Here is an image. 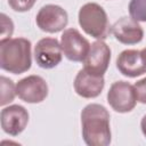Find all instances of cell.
Listing matches in <instances>:
<instances>
[{
    "label": "cell",
    "instance_id": "obj_1",
    "mask_svg": "<svg viewBox=\"0 0 146 146\" xmlns=\"http://www.w3.org/2000/svg\"><path fill=\"white\" fill-rule=\"evenodd\" d=\"M82 138L88 146H107L111 144L110 113L100 104H88L81 112Z\"/></svg>",
    "mask_w": 146,
    "mask_h": 146
},
{
    "label": "cell",
    "instance_id": "obj_2",
    "mask_svg": "<svg viewBox=\"0 0 146 146\" xmlns=\"http://www.w3.org/2000/svg\"><path fill=\"white\" fill-rule=\"evenodd\" d=\"M31 41L14 38L0 41V67L13 74H22L31 68Z\"/></svg>",
    "mask_w": 146,
    "mask_h": 146
},
{
    "label": "cell",
    "instance_id": "obj_3",
    "mask_svg": "<svg viewBox=\"0 0 146 146\" xmlns=\"http://www.w3.org/2000/svg\"><path fill=\"white\" fill-rule=\"evenodd\" d=\"M79 24L82 30L97 40H105L111 33V25L104 8L96 2H88L79 10Z\"/></svg>",
    "mask_w": 146,
    "mask_h": 146
},
{
    "label": "cell",
    "instance_id": "obj_4",
    "mask_svg": "<svg viewBox=\"0 0 146 146\" xmlns=\"http://www.w3.org/2000/svg\"><path fill=\"white\" fill-rule=\"evenodd\" d=\"M137 95L135 87L127 81L114 82L107 92V103L119 113L131 112L137 104Z\"/></svg>",
    "mask_w": 146,
    "mask_h": 146
},
{
    "label": "cell",
    "instance_id": "obj_5",
    "mask_svg": "<svg viewBox=\"0 0 146 146\" xmlns=\"http://www.w3.org/2000/svg\"><path fill=\"white\" fill-rule=\"evenodd\" d=\"M35 22L38 27L47 33L63 31L68 23V15L65 9L57 5H46L38 11Z\"/></svg>",
    "mask_w": 146,
    "mask_h": 146
},
{
    "label": "cell",
    "instance_id": "obj_6",
    "mask_svg": "<svg viewBox=\"0 0 146 146\" xmlns=\"http://www.w3.org/2000/svg\"><path fill=\"white\" fill-rule=\"evenodd\" d=\"M60 47L68 60L83 62L89 52L90 43L76 29H67L60 36Z\"/></svg>",
    "mask_w": 146,
    "mask_h": 146
},
{
    "label": "cell",
    "instance_id": "obj_7",
    "mask_svg": "<svg viewBox=\"0 0 146 146\" xmlns=\"http://www.w3.org/2000/svg\"><path fill=\"white\" fill-rule=\"evenodd\" d=\"M16 95L25 103L38 104L47 98L48 84L46 80L39 75H29L17 82Z\"/></svg>",
    "mask_w": 146,
    "mask_h": 146
},
{
    "label": "cell",
    "instance_id": "obj_8",
    "mask_svg": "<svg viewBox=\"0 0 146 146\" xmlns=\"http://www.w3.org/2000/svg\"><path fill=\"white\" fill-rule=\"evenodd\" d=\"M63 50L56 38H43L34 47V59L39 67L50 70L60 64Z\"/></svg>",
    "mask_w": 146,
    "mask_h": 146
},
{
    "label": "cell",
    "instance_id": "obj_9",
    "mask_svg": "<svg viewBox=\"0 0 146 146\" xmlns=\"http://www.w3.org/2000/svg\"><path fill=\"white\" fill-rule=\"evenodd\" d=\"M2 130L9 136H18L29 123V112L21 105H9L3 107L0 113Z\"/></svg>",
    "mask_w": 146,
    "mask_h": 146
},
{
    "label": "cell",
    "instance_id": "obj_10",
    "mask_svg": "<svg viewBox=\"0 0 146 146\" xmlns=\"http://www.w3.org/2000/svg\"><path fill=\"white\" fill-rule=\"evenodd\" d=\"M111 60V49L103 41L97 40L90 44L89 52L83 60V68L96 75H104Z\"/></svg>",
    "mask_w": 146,
    "mask_h": 146
},
{
    "label": "cell",
    "instance_id": "obj_11",
    "mask_svg": "<svg viewBox=\"0 0 146 146\" xmlns=\"http://www.w3.org/2000/svg\"><path fill=\"white\" fill-rule=\"evenodd\" d=\"M115 39L123 44L139 43L144 38V30L132 17H121L111 27Z\"/></svg>",
    "mask_w": 146,
    "mask_h": 146
},
{
    "label": "cell",
    "instance_id": "obj_12",
    "mask_svg": "<svg viewBox=\"0 0 146 146\" xmlns=\"http://www.w3.org/2000/svg\"><path fill=\"white\" fill-rule=\"evenodd\" d=\"M73 86L75 92L82 98H96L104 89V75H96L82 68L78 72Z\"/></svg>",
    "mask_w": 146,
    "mask_h": 146
},
{
    "label": "cell",
    "instance_id": "obj_13",
    "mask_svg": "<svg viewBox=\"0 0 146 146\" xmlns=\"http://www.w3.org/2000/svg\"><path fill=\"white\" fill-rule=\"evenodd\" d=\"M116 68L122 75L128 78H137L146 73V64L141 51L136 49L123 50L116 58Z\"/></svg>",
    "mask_w": 146,
    "mask_h": 146
},
{
    "label": "cell",
    "instance_id": "obj_14",
    "mask_svg": "<svg viewBox=\"0 0 146 146\" xmlns=\"http://www.w3.org/2000/svg\"><path fill=\"white\" fill-rule=\"evenodd\" d=\"M15 96H16V86L10 79L2 75L1 76V102H0L1 106H5L10 102H13Z\"/></svg>",
    "mask_w": 146,
    "mask_h": 146
},
{
    "label": "cell",
    "instance_id": "obj_15",
    "mask_svg": "<svg viewBox=\"0 0 146 146\" xmlns=\"http://www.w3.org/2000/svg\"><path fill=\"white\" fill-rule=\"evenodd\" d=\"M128 9L130 17L137 22H146V0H131Z\"/></svg>",
    "mask_w": 146,
    "mask_h": 146
},
{
    "label": "cell",
    "instance_id": "obj_16",
    "mask_svg": "<svg viewBox=\"0 0 146 146\" xmlns=\"http://www.w3.org/2000/svg\"><path fill=\"white\" fill-rule=\"evenodd\" d=\"M0 17H1V40L10 39V36H11V34L14 32L13 21L6 14H1Z\"/></svg>",
    "mask_w": 146,
    "mask_h": 146
},
{
    "label": "cell",
    "instance_id": "obj_17",
    "mask_svg": "<svg viewBox=\"0 0 146 146\" xmlns=\"http://www.w3.org/2000/svg\"><path fill=\"white\" fill-rule=\"evenodd\" d=\"M36 2V0H8V5L9 7L18 13H24L30 10L34 3Z\"/></svg>",
    "mask_w": 146,
    "mask_h": 146
},
{
    "label": "cell",
    "instance_id": "obj_18",
    "mask_svg": "<svg viewBox=\"0 0 146 146\" xmlns=\"http://www.w3.org/2000/svg\"><path fill=\"white\" fill-rule=\"evenodd\" d=\"M133 87L136 90L137 100L141 104H146V76L141 80H138Z\"/></svg>",
    "mask_w": 146,
    "mask_h": 146
},
{
    "label": "cell",
    "instance_id": "obj_19",
    "mask_svg": "<svg viewBox=\"0 0 146 146\" xmlns=\"http://www.w3.org/2000/svg\"><path fill=\"white\" fill-rule=\"evenodd\" d=\"M140 128H141L143 135H144L145 138H146V115H144L143 119H141V121H140Z\"/></svg>",
    "mask_w": 146,
    "mask_h": 146
},
{
    "label": "cell",
    "instance_id": "obj_20",
    "mask_svg": "<svg viewBox=\"0 0 146 146\" xmlns=\"http://www.w3.org/2000/svg\"><path fill=\"white\" fill-rule=\"evenodd\" d=\"M141 56H143V59H144V62H145V64H146V48H144V49L141 50Z\"/></svg>",
    "mask_w": 146,
    "mask_h": 146
}]
</instances>
